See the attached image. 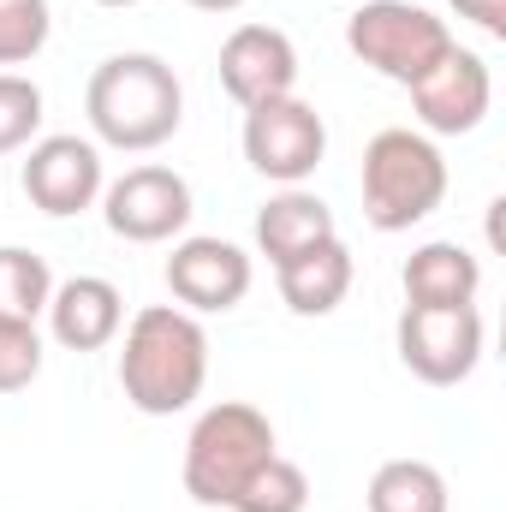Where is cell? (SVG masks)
<instances>
[{"instance_id":"1","label":"cell","mask_w":506,"mask_h":512,"mask_svg":"<svg viewBox=\"0 0 506 512\" xmlns=\"http://www.w3.org/2000/svg\"><path fill=\"white\" fill-rule=\"evenodd\" d=\"M209 382V334L179 304H143L120 346V387L131 411L143 417H179L203 399Z\"/></svg>"},{"instance_id":"2","label":"cell","mask_w":506,"mask_h":512,"mask_svg":"<svg viewBox=\"0 0 506 512\" xmlns=\"http://www.w3.org/2000/svg\"><path fill=\"white\" fill-rule=\"evenodd\" d=\"M84 114H90L96 143L149 155L185 126L179 72L161 54H108L84 84Z\"/></svg>"},{"instance_id":"3","label":"cell","mask_w":506,"mask_h":512,"mask_svg":"<svg viewBox=\"0 0 506 512\" xmlns=\"http://www.w3.org/2000/svg\"><path fill=\"white\" fill-rule=\"evenodd\" d=\"M358 191H364V221L376 233H411L447 203V155L423 131L387 126L364 143Z\"/></svg>"},{"instance_id":"4","label":"cell","mask_w":506,"mask_h":512,"mask_svg":"<svg viewBox=\"0 0 506 512\" xmlns=\"http://www.w3.org/2000/svg\"><path fill=\"white\" fill-rule=\"evenodd\" d=\"M262 459H274V423L245 399H221L185 435V495L197 507H227Z\"/></svg>"},{"instance_id":"5","label":"cell","mask_w":506,"mask_h":512,"mask_svg":"<svg viewBox=\"0 0 506 512\" xmlns=\"http://www.w3.org/2000/svg\"><path fill=\"white\" fill-rule=\"evenodd\" d=\"M346 48L387 84H417L447 48H453V30L447 18H435L429 6H411V0H364L352 18H346Z\"/></svg>"},{"instance_id":"6","label":"cell","mask_w":506,"mask_h":512,"mask_svg":"<svg viewBox=\"0 0 506 512\" xmlns=\"http://www.w3.org/2000/svg\"><path fill=\"white\" fill-rule=\"evenodd\" d=\"M483 340H489V328H483V310L477 304H447V310L405 304L399 310V328H393L399 364L423 387L471 382V370L483 364Z\"/></svg>"},{"instance_id":"7","label":"cell","mask_w":506,"mask_h":512,"mask_svg":"<svg viewBox=\"0 0 506 512\" xmlns=\"http://www.w3.org/2000/svg\"><path fill=\"white\" fill-rule=\"evenodd\" d=\"M239 143H245V161H251L262 179L304 185L322 167V155H328V126H322V114L304 96H274V102L245 108Z\"/></svg>"},{"instance_id":"8","label":"cell","mask_w":506,"mask_h":512,"mask_svg":"<svg viewBox=\"0 0 506 512\" xmlns=\"http://www.w3.org/2000/svg\"><path fill=\"white\" fill-rule=\"evenodd\" d=\"M102 221L126 245L185 239V227H191V185H185V173L143 161V167L120 173L114 185H102Z\"/></svg>"},{"instance_id":"9","label":"cell","mask_w":506,"mask_h":512,"mask_svg":"<svg viewBox=\"0 0 506 512\" xmlns=\"http://www.w3.org/2000/svg\"><path fill=\"white\" fill-rule=\"evenodd\" d=\"M24 197L54 215V221H72L84 209L102 203V143L96 137H78V131H54V137H36L30 155H24V173H18Z\"/></svg>"},{"instance_id":"10","label":"cell","mask_w":506,"mask_h":512,"mask_svg":"<svg viewBox=\"0 0 506 512\" xmlns=\"http://www.w3.org/2000/svg\"><path fill=\"white\" fill-rule=\"evenodd\" d=\"M489 102H495V78H489V60L477 48H447L417 84H411V114L423 137H465L489 120Z\"/></svg>"},{"instance_id":"11","label":"cell","mask_w":506,"mask_h":512,"mask_svg":"<svg viewBox=\"0 0 506 512\" xmlns=\"http://www.w3.org/2000/svg\"><path fill=\"white\" fill-rule=\"evenodd\" d=\"M251 280H256L251 256L239 251L233 239H209V233L173 239V256H167V292L179 298V310H191V316L239 310L245 292H251Z\"/></svg>"},{"instance_id":"12","label":"cell","mask_w":506,"mask_h":512,"mask_svg":"<svg viewBox=\"0 0 506 512\" xmlns=\"http://www.w3.org/2000/svg\"><path fill=\"white\" fill-rule=\"evenodd\" d=\"M221 90L239 108L274 102V96H298V48H292V36L274 30V24H239L221 42Z\"/></svg>"},{"instance_id":"13","label":"cell","mask_w":506,"mask_h":512,"mask_svg":"<svg viewBox=\"0 0 506 512\" xmlns=\"http://www.w3.org/2000/svg\"><path fill=\"white\" fill-rule=\"evenodd\" d=\"M42 316H48V334L66 352H102L126 328V298L102 274H72V280H54V298H48Z\"/></svg>"},{"instance_id":"14","label":"cell","mask_w":506,"mask_h":512,"mask_svg":"<svg viewBox=\"0 0 506 512\" xmlns=\"http://www.w3.org/2000/svg\"><path fill=\"white\" fill-rule=\"evenodd\" d=\"M322 239H340V227H334V209L316 191H304V185H280L256 209V251L268 256L274 268L292 262V256H304Z\"/></svg>"},{"instance_id":"15","label":"cell","mask_w":506,"mask_h":512,"mask_svg":"<svg viewBox=\"0 0 506 512\" xmlns=\"http://www.w3.org/2000/svg\"><path fill=\"white\" fill-rule=\"evenodd\" d=\"M352 274H358V262L346 251V239H322L304 256H292V262L274 268L280 298H286L292 316H334L346 304V292H352Z\"/></svg>"},{"instance_id":"16","label":"cell","mask_w":506,"mask_h":512,"mask_svg":"<svg viewBox=\"0 0 506 512\" xmlns=\"http://www.w3.org/2000/svg\"><path fill=\"white\" fill-rule=\"evenodd\" d=\"M399 286H405V304H429V310H447V304H477V286H483V262L453 245V239H429L405 256L399 268Z\"/></svg>"},{"instance_id":"17","label":"cell","mask_w":506,"mask_h":512,"mask_svg":"<svg viewBox=\"0 0 506 512\" xmlns=\"http://www.w3.org/2000/svg\"><path fill=\"white\" fill-rule=\"evenodd\" d=\"M370 512H447V477L429 459H387L370 477Z\"/></svg>"},{"instance_id":"18","label":"cell","mask_w":506,"mask_h":512,"mask_svg":"<svg viewBox=\"0 0 506 512\" xmlns=\"http://www.w3.org/2000/svg\"><path fill=\"white\" fill-rule=\"evenodd\" d=\"M54 298V268L48 256L24 251V245H0V316H24L36 322Z\"/></svg>"},{"instance_id":"19","label":"cell","mask_w":506,"mask_h":512,"mask_svg":"<svg viewBox=\"0 0 506 512\" xmlns=\"http://www.w3.org/2000/svg\"><path fill=\"white\" fill-rule=\"evenodd\" d=\"M310 507V477H304V465H292V459H262L251 477H245V489L227 501V512H304Z\"/></svg>"},{"instance_id":"20","label":"cell","mask_w":506,"mask_h":512,"mask_svg":"<svg viewBox=\"0 0 506 512\" xmlns=\"http://www.w3.org/2000/svg\"><path fill=\"white\" fill-rule=\"evenodd\" d=\"M48 30H54L48 0H0V72L30 66L48 48Z\"/></svg>"},{"instance_id":"21","label":"cell","mask_w":506,"mask_h":512,"mask_svg":"<svg viewBox=\"0 0 506 512\" xmlns=\"http://www.w3.org/2000/svg\"><path fill=\"white\" fill-rule=\"evenodd\" d=\"M42 131V90L24 72H0V155L30 149Z\"/></svg>"},{"instance_id":"22","label":"cell","mask_w":506,"mask_h":512,"mask_svg":"<svg viewBox=\"0 0 506 512\" xmlns=\"http://www.w3.org/2000/svg\"><path fill=\"white\" fill-rule=\"evenodd\" d=\"M42 376V334L24 316H0V393H18Z\"/></svg>"},{"instance_id":"23","label":"cell","mask_w":506,"mask_h":512,"mask_svg":"<svg viewBox=\"0 0 506 512\" xmlns=\"http://www.w3.org/2000/svg\"><path fill=\"white\" fill-rule=\"evenodd\" d=\"M447 6H453L465 24H477L483 36H495V42L506 36V0H447Z\"/></svg>"},{"instance_id":"24","label":"cell","mask_w":506,"mask_h":512,"mask_svg":"<svg viewBox=\"0 0 506 512\" xmlns=\"http://www.w3.org/2000/svg\"><path fill=\"white\" fill-rule=\"evenodd\" d=\"M185 6H197V12H239L245 0H185Z\"/></svg>"},{"instance_id":"25","label":"cell","mask_w":506,"mask_h":512,"mask_svg":"<svg viewBox=\"0 0 506 512\" xmlns=\"http://www.w3.org/2000/svg\"><path fill=\"white\" fill-rule=\"evenodd\" d=\"M96 6H108V12H126V6H143V0H96Z\"/></svg>"}]
</instances>
